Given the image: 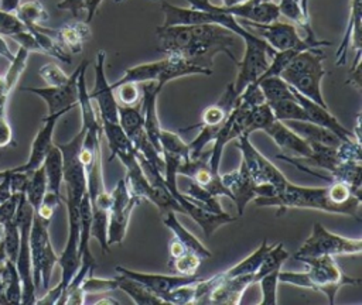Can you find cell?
I'll use <instances>...</instances> for the list:
<instances>
[{
	"instance_id": "obj_1",
	"label": "cell",
	"mask_w": 362,
	"mask_h": 305,
	"mask_svg": "<svg viewBox=\"0 0 362 305\" xmlns=\"http://www.w3.org/2000/svg\"><path fill=\"white\" fill-rule=\"evenodd\" d=\"M157 35L161 52L181 56L195 65L211 69L214 56L219 52L226 54L235 65L238 62L232 47L239 37L219 24L157 27Z\"/></svg>"
},
{
	"instance_id": "obj_2",
	"label": "cell",
	"mask_w": 362,
	"mask_h": 305,
	"mask_svg": "<svg viewBox=\"0 0 362 305\" xmlns=\"http://www.w3.org/2000/svg\"><path fill=\"white\" fill-rule=\"evenodd\" d=\"M256 206H274L279 209L277 215L287 209H315L328 213L346 215L356 220L359 217L361 196L354 193L351 186L342 181H331L325 188L300 186L290 181L283 191L269 198H255Z\"/></svg>"
},
{
	"instance_id": "obj_3",
	"label": "cell",
	"mask_w": 362,
	"mask_h": 305,
	"mask_svg": "<svg viewBox=\"0 0 362 305\" xmlns=\"http://www.w3.org/2000/svg\"><path fill=\"white\" fill-rule=\"evenodd\" d=\"M298 261H303L308 268L298 273L280 270L279 284H290L305 289L320 291L328 298L331 305L334 304L335 295L341 289V287L361 282V278L344 274L332 256L308 257Z\"/></svg>"
},
{
	"instance_id": "obj_4",
	"label": "cell",
	"mask_w": 362,
	"mask_h": 305,
	"mask_svg": "<svg viewBox=\"0 0 362 305\" xmlns=\"http://www.w3.org/2000/svg\"><path fill=\"white\" fill-rule=\"evenodd\" d=\"M322 59L324 54L320 48L300 51L280 73V78L300 95L328 107L321 92V80L327 75Z\"/></svg>"
},
{
	"instance_id": "obj_5",
	"label": "cell",
	"mask_w": 362,
	"mask_h": 305,
	"mask_svg": "<svg viewBox=\"0 0 362 305\" xmlns=\"http://www.w3.org/2000/svg\"><path fill=\"white\" fill-rule=\"evenodd\" d=\"M188 75H212V69L195 65L181 56L167 55L165 58L154 62L140 64L132 68H127L120 79L110 83L112 89L116 86L133 82V83H144V82H158L160 85H165L170 80H174L181 76Z\"/></svg>"
},
{
	"instance_id": "obj_6",
	"label": "cell",
	"mask_w": 362,
	"mask_h": 305,
	"mask_svg": "<svg viewBox=\"0 0 362 305\" xmlns=\"http://www.w3.org/2000/svg\"><path fill=\"white\" fill-rule=\"evenodd\" d=\"M33 217H34V209L28 203L23 192L14 215V220L20 232V246H18L16 267L21 278V288H23L21 304L24 305H31V304H35L37 301V297H35L37 288L33 280L31 253H30V230H31Z\"/></svg>"
},
{
	"instance_id": "obj_7",
	"label": "cell",
	"mask_w": 362,
	"mask_h": 305,
	"mask_svg": "<svg viewBox=\"0 0 362 305\" xmlns=\"http://www.w3.org/2000/svg\"><path fill=\"white\" fill-rule=\"evenodd\" d=\"M49 222L41 219L34 213L31 230H30V253H31V270L35 288L40 285L47 291L49 288L51 274L58 264V256L54 251L48 233Z\"/></svg>"
},
{
	"instance_id": "obj_8",
	"label": "cell",
	"mask_w": 362,
	"mask_h": 305,
	"mask_svg": "<svg viewBox=\"0 0 362 305\" xmlns=\"http://www.w3.org/2000/svg\"><path fill=\"white\" fill-rule=\"evenodd\" d=\"M362 253V240L349 239L327 230L321 223L313 225L311 234L294 253L296 260L318 256H359Z\"/></svg>"
},
{
	"instance_id": "obj_9",
	"label": "cell",
	"mask_w": 362,
	"mask_h": 305,
	"mask_svg": "<svg viewBox=\"0 0 362 305\" xmlns=\"http://www.w3.org/2000/svg\"><path fill=\"white\" fill-rule=\"evenodd\" d=\"M86 130L81 127L79 133L68 143H55L62 154L64 184L66 186V199L69 205L79 206L82 196L86 193V169L81 158Z\"/></svg>"
},
{
	"instance_id": "obj_10",
	"label": "cell",
	"mask_w": 362,
	"mask_h": 305,
	"mask_svg": "<svg viewBox=\"0 0 362 305\" xmlns=\"http://www.w3.org/2000/svg\"><path fill=\"white\" fill-rule=\"evenodd\" d=\"M236 92L233 88V83H229L225 89V92L222 93V96L219 97V100L211 106H208L201 116V121L194 126V127H199V133L198 136L192 140V143H189V158H197L198 155H201L204 145L211 143L216 133L219 131V128L222 127V124L225 123V120L228 119L229 113L232 112L235 102H236Z\"/></svg>"
},
{
	"instance_id": "obj_11",
	"label": "cell",
	"mask_w": 362,
	"mask_h": 305,
	"mask_svg": "<svg viewBox=\"0 0 362 305\" xmlns=\"http://www.w3.org/2000/svg\"><path fill=\"white\" fill-rule=\"evenodd\" d=\"M235 147L242 152V164L256 184H269L276 189V193L284 189L288 179L250 143L247 134L239 136Z\"/></svg>"
},
{
	"instance_id": "obj_12",
	"label": "cell",
	"mask_w": 362,
	"mask_h": 305,
	"mask_svg": "<svg viewBox=\"0 0 362 305\" xmlns=\"http://www.w3.org/2000/svg\"><path fill=\"white\" fill-rule=\"evenodd\" d=\"M112 195V205L107 216V244H120L126 236L129 220L133 209L143 201L139 196L133 195L124 178L119 179Z\"/></svg>"
},
{
	"instance_id": "obj_13",
	"label": "cell",
	"mask_w": 362,
	"mask_h": 305,
	"mask_svg": "<svg viewBox=\"0 0 362 305\" xmlns=\"http://www.w3.org/2000/svg\"><path fill=\"white\" fill-rule=\"evenodd\" d=\"M274 52L276 51L260 37L256 41L245 42L243 56L236 62L238 76L233 82L236 95H239L246 85L256 82L260 78V75L269 66V58Z\"/></svg>"
},
{
	"instance_id": "obj_14",
	"label": "cell",
	"mask_w": 362,
	"mask_h": 305,
	"mask_svg": "<svg viewBox=\"0 0 362 305\" xmlns=\"http://www.w3.org/2000/svg\"><path fill=\"white\" fill-rule=\"evenodd\" d=\"M221 179L223 185L229 189L232 201L238 208L239 216L243 215L246 205L255 198H269L276 195V189L272 185L256 184L242 162L238 169L221 174Z\"/></svg>"
},
{
	"instance_id": "obj_15",
	"label": "cell",
	"mask_w": 362,
	"mask_h": 305,
	"mask_svg": "<svg viewBox=\"0 0 362 305\" xmlns=\"http://www.w3.org/2000/svg\"><path fill=\"white\" fill-rule=\"evenodd\" d=\"M243 27H249L250 30L256 31L260 38H263L274 51H284V49H313V47L298 34V30L294 24L283 23L280 20L260 24L247 20H242L240 23Z\"/></svg>"
},
{
	"instance_id": "obj_16",
	"label": "cell",
	"mask_w": 362,
	"mask_h": 305,
	"mask_svg": "<svg viewBox=\"0 0 362 305\" xmlns=\"http://www.w3.org/2000/svg\"><path fill=\"white\" fill-rule=\"evenodd\" d=\"M82 68V62L69 75L66 83L61 86H47V88H21L23 92H30L40 96L48 107L47 114L54 113H68L78 106V76Z\"/></svg>"
},
{
	"instance_id": "obj_17",
	"label": "cell",
	"mask_w": 362,
	"mask_h": 305,
	"mask_svg": "<svg viewBox=\"0 0 362 305\" xmlns=\"http://www.w3.org/2000/svg\"><path fill=\"white\" fill-rule=\"evenodd\" d=\"M105 59H106L105 51L99 49L96 54V62H95V85L92 92L89 93V97L95 100L98 104L99 120L119 123V116H117L119 103L116 100L115 90L107 82V78L105 73Z\"/></svg>"
},
{
	"instance_id": "obj_18",
	"label": "cell",
	"mask_w": 362,
	"mask_h": 305,
	"mask_svg": "<svg viewBox=\"0 0 362 305\" xmlns=\"http://www.w3.org/2000/svg\"><path fill=\"white\" fill-rule=\"evenodd\" d=\"M264 133L273 138V141L277 144V147H280L281 151L284 152V155H287V157L308 161L314 154L311 143L307 141L300 134H297L294 130H291L283 121L274 120L264 130Z\"/></svg>"
},
{
	"instance_id": "obj_19",
	"label": "cell",
	"mask_w": 362,
	"mask_h": 305,
	"mask_svg": "<svg viewBox=\"0 0 362 305\" xmlns=\"http://www.w3.org/2000/svg\"><path fill=\"white\" fill-rule=\"evenodd\" d=\"M141 97H140V110L143 116V126L144 131L151 141V144L156 147L158 152H161L160 147V133H161V126L158 121V114H157V97L164 88L158 82H144L141 83Z\"/></svg>"
},
{
	"instance_id": "obj_20",
	"label": "cell",
	"mask_w": 362,
	"mask_h": 305,
	"mask_svg": "<svg viewBox=\"0 0 362 305\" xmlns=\"http://www.w3.org/2000/svg\"><path fill=\"white\" fill-rule=\"evenodd\" d=\"M116 273L122 274L124 277H129L132 280H136L146 285L150 291H153L157 297L160 294L173 291L175 288H180L182 285L194 284L201 280V277L197 275H182V274H175V275H168V274H153V273H140L134 270H129L126 267L117 265Z\"/></svg>"
},
{
	"instance_id": "obj_21",
	"label": "cell",
	"mask_w": 362,
	"mask_h": 305,
	"mask_svg": "<svg viewBox=\"0 0 362 305\" xmlns=\"http://www.w3.org/2000/svg\"><path fill=\"white\" fill-rule=\"evenodd\" d=\"M168 191L173 193V196L181 205V208L184 210V215L194 219L199 225V227L204 230L206 237H211L214 234V232L216 229H219L221 226L235 220V217H232L225 210L221 212V213H216V212H211V210H206L204 208H199L198 205L192 203L184 193H181L178 186H171V188H168Z\"/></svg>"
},
{
	"instance_id": "obj_22",
	"label": "cell",
	"mask_w": 362,
	"mask_h": 305,
	"mask_svg": "<svg viewBox=\"0 0 362 305\" xmlns=\"http://www.w3.org/2000/svg\"><path fill=\"white\" fill-rule=\"evenodd\" d=\"M65 113H54V114H47L42 119L44 126L38 130V133L35 134L33 144H31V150H30V157L27 160L25 164L13 168L14 171H20V172H25L30 174L34 169H37L38 167L42 165L48 151L51 150V147L54 145L52 143V134H54V128L55 124L58 121L59 117H62Z\"/></svg>"
},
{
	"instance_id": "obj_23",
	"label": "cell",
	"mask_w": 362,
	"mask_h": 305,
	"mask_svg": "<svg viewBox=\"0 0 362 305\" xmlns=\"http://www.w3.org/2000/svg\"><path fill=\"white\" fill-rule=\"evenodd\" d=\"M291 92H293L294 97L297 99V102L301 104V107H303V110H304V113L307 116V121H311V123H314L317 126L328 128L329 131L337 134L342 141H349V140L358 138L352 131L346 130L339 123V120L335 116H332L329 113L328 107H324V106H321V104L307 99L305 96H303L298 92H296L293 88H291ZM358 140H361V138H358Z\"/></svg>"
},
{
	"instance_id": "obj_24",
	"label": "cell",
	"mask_w": 362,
	"mask_h": 305,
	"mask_svg": "<svg viewBox=\"0 0 362 305\" xmlns=\"http://www.w3.org/2000/svg\"><path fill=\"white\" fill-rule=\"evenodd\" d=\"M253 284V275H236V277H223L221 273L219 284L209 292L205 304L214 305H238L240 304L242 295L246 288Z\"/></svg>"
},
{
	"instance_id": "obj_25",
	"label": "cell",
	"mask_w": 362,
	"mask_h": 305,
	"mask_svg": "<svg viewBox=\"0 0 362 305\" xmlns=\"http://www.w3.org/2000/svg\"><path fill=\"white\" fill-rule=\"evenodd\" d=\"M361 0H351L349 18L345 27L342 41L335 52V65L342 66L346 62L349 48L362 51V23H361Z\"/></svg>"
},
{
	"instance_id": "obj_26",
	"label": "cell",
	"mask_w": 362,
	"mask_h": 305,
	"mask_svg": "<svg viewBox=\"0 0 362 305\" xmlns=\"http://www.w3.org/2000/svg\"><path fill=\"white\" fill-rule=\"evenodd\" d=\"M52 37L69 54H79L83 42L90 37V28L86 21H74L52 30Z\"/></svg>"
},
{
	"instance_id": "obj_27",
	"label": "cell",
	"mask_w": 362,
	"mask_h": 305,
	"mask_svg": "<svg viewBox=\"0 0 362 305\" xmlns=\"http://www.w3.org/2000/svg\"><path fill=\"white\" fill-rule=\"evenodd\" d=\"M163 223L173 232V237H175L188 251L199 256L202 260L211 258L212 253L191 232H188L181 225V222L177 219L175 212L173 210L165 212V215L163 216Z\"/></svg>"
},
{
	"instance_id": "obj_28",
	"label": "cell",
	"mask_w": 362,
	"mask_h": 305,
	"mask_svg": "<svg viewBox=\"0 0 362 305\" xmlns=\"http://www.w3.org/2000/svg\"><path fill=\"white\" fill-rule=\"evenodd\" d=\"M283 123H286L291 130H294L297 134H300L310 143H317V144H322L327 147H338L342 143V140L337 134H334L328 128L317 126L311 121L290 120V121H283Z\"/></svg>"
},
{
	"instance_id": "obj_29",
	"label": "cell",
	"mask_w": 362,
	"mask_h": 305,
	"mask_svg": "<svg viewBox=\"0 0 362 305\" xmlns=\"http://www.w3.org/2000/svg\"><path fill=\"white\" fill-rule=\"evenodd\" d=\"M99 121L102 126V136L106 138L107 145L112 152V155L109 157V161L136 150L133 143L126 136V133L123 131V128L120 127L119 123L106 121V120H99Z\"/></svg>"
},
{
	"instance_id": "obj_30",
	"label": "cell",
	"mask_w": 362,
	"mask_h": 305,
	"mask_svg": "<svg viewBox=\"0 0 362 305\" xmlns=\"http://www.w3.org/2000/svg\"><path fill=\"white\" fill-rule=\"evenodd\" d=\"M45 178H47V191L61 196V185L64 182V169H62V154L57 144L51 147L44 162H42Z\"/></svg>"
},
{
	"instance_id": "obj_31",
	"label": "cell",
	"mask_w": 362,
	"mask_h": 305,
	"mask_svg": "<svg viewBox=\"0 0 362 305\" xmlns=\"http://www.w3.org/2000/svg\"><path fill=\"white\" fill-rule=\"evenodd\" d=\"M116 280H117V289L124 291L132 298V301L134 304H137V305H160V304H163V301L141 282L132 280L129 277H124L122 274H119L116 277Z\"/></svg>"
},
{
	"instance_id": "obj_32",
	"label": "cell",
	"mask_w": 362,
	"mask_h": 305,
	"mask_svg": "<svg viewBox=\"0 0 362 305\" xmlns=\"http://www.w3.org/2000/svg\"><path fill=\"white\" fill-rule=\"evenodd\" d=\"M117 116H119V124L126 133V136L133 141L139 134L144 131L143 126V116L139 106H122L117 107Z\"/></svg>"
},
{
	"instance_id": "obj_33",
	"label": "cell",
	"mask_w": 362,
	"mask_h": 305,
	"mask_svg": "<svg viewBox=\"0 0 362 305\" xmlns=\"http://www.w3.org/2000/svg\"><path fill=\"white\" fill-rule=\"evenodd\" d=\"M270 247H272V244H269L267 240H263L262 244L252 254H249L240 263H238V264L232 265L230 268L222 271L223 277H236V275H246V274L255 275V273L257 271L263 257L266 256V253L269 251Z\"/></svg>"
},
{
	"instance_id": "obj_34",
	"label": "cell",
	"mask_w": 362,
	"mask_h": 305,
	"mask_svg": "<svg viewBox=\"0 0 362 305\" xmlns=\"http://www.w3.org/2000/svg\"><path fill=\"white\" fill-rule=\"evenodd\" d=\"M45 192H47V178H45L44 167L41 165L28 174L27 182L24 186V196L28 201V203L33 206L34 212L38 209Z\"/></svg>"
},
{
	"instance_id": "obj_35",
	"label": "cell",
	"mask_w": 362,
	"mask_h": 305,
	"mask_svg": "<svg viewBox=\"0 0 362 305\" xmlns=\"http://www.w3.org/2000/svg\"><path fill=\"white\" fill-rule=\"evenodd\" d=\"M257 83L263 92L266 103L294 97L290 85L284 82L280 76H264L257 79Z\"/></svg>"
},
{
	"instance_id": "obj_36",
	"label": "cell",
	"mask_w": 362,
	"mask_h": 305,
	"mask_svg": "<svg viewBox=\"0 0 362 305\" xmlns=\"http://www.w3.org/2000/svg\"><path fill=\"white\" fill-rule=\"evenodd\" d=\"M267 104H269L274 119L279 121H290V120L307 121V116L296 97L281 99V100L267 103Z\"/></svg>"
},
{
	"instance_id": "obj_37",
	"label": "cell",
	"mask_w": 362,
	"mask_h": 305,
	"mask_svg": "<svg viewBox=\"0 0 362 305\" xmlns=\"http://www.w3.org/2000/svg\"><path fill=\"white\" fill-rule=\"evenodd\" d=\"M288 253L283 249V244L281 243H276V244H272V247L269 249V251L266 253V256L263 257L257 271L253 275V284H256L263 275H266L267 273L273 271V270H277V268H281L283 263L288 258Z\"/></svg>"
},
{
	"instance_id": "obj_38",
	"label": "cell",
	"mask_w": 362,
	"mask_h": 305,
	"mask_svg": "<svg viewBox=\"0 0 362 305\" xmlns=\"http://www.w3.org/2000/svg\"><path fill=\"white\" fill-rule=\"evenodd\" d=\"M14 14L20 18V21L27 28H34L48 20V13H47L45 7L40 1H35V0L20 4Z\"/></svg>"
},
{
	"instance_id": "obj_39",
	"label": "cell",
	"mask_w": 362,
	"mask_h": 305,
	"mask_svg": "<svg viewBox=\"0 0 362 305\" xmlns=\"http://www.w3.org/2000/svg\"><path fill=\"white\" fill-rule=\"evenodd\" d=\"M184 195H185L192 203L198 205L199 208H204V209H206V210L216 212V213L223 212L218 196L212 195L211 192H208L205 188L197 185L195 182H189V184L187 185V189H185V193H184Z\"/></svg>"
},
{
	"instance_id": "obj_40",
	"label": "cell",
	"mask_w": 362,
	"mask_h": 305,
	"mask_svg": "<svg viewBox=\"0 0 362 305\" xmlns=\"http://www.w3.org/2000/svg\"><path fill=\"white\" fill-rule=\"evenodd\" d=\"M3 278L6 282V291H4L6 302L13 304V305L21 304V291H23L21 278H20L16 264L10 260H6V265L3 270Z\"/></svg>"
},
{
	"instance_id": "obj_41",
	"label": "cell",
	"mask_w": 362,
	"mask_h": 305,
	"mask_svg": "<svg viewBox=\"0 0 362 305\" xmlns=\"http://www.w3.org/2000/svg\"><path fill=\"white\" fill-rule=\"evenodd\" d=\"M160 147H161V154L167 152V154L180 155L185 161L189 160V145L174 131L161 128Z\"/></svg>"
},
{
	"instance_id": "obj_42",
	"label": "cell",
	"mask_w": 362,
	"mask_h": 305,
	"mask_svg": "<svg viewBox=\"0 0 362 305\" xmlns=\"http://www.w3.org/2000/svg\"><path fill=\"white\" fill-rule=\"evenodd\" d=\"M28 55L30 52L20 47L18 51L14 54V58L10 61V66H8V71L6 72V75L3 76L4 78V82H6V88L7 90L11 93L13 89L16 88L20 76L23 75L25 66H27V61H28Z\"/></svg>"
},
{
	"instance_id": "obj_43",
	"label": "cell",
	"mask_w": 362,
	"mask_h": 305,
	"mask_svg": "<svg viewBox=\"0 0 362 305\" xmlns=\"http://www.w3.org/2000/svg\"><path fill=\"white\" fill-rule=\"evenodd\" d=\"M274 116L269 107L267 103L255 106L250 109L249 112V117H247V126H246V134H250L253 131L257 130H266L273 121H274Z\"/></svg>"
},
{
	"instance_id": "obj_44",
	"label": "cell",
	"mask_w": 362,
	"mask_h": 305,
	"mask_svg": "<svg viewBox=\"0 0 362 305\" xmlns=\"http://www.w3.org/2000/svg\"><path fill=\"white\" fill-rule=\"evenodd\" d=\"M3 249L6 253V258L13 261L16 264L17 254H18V246H20V232L17 227L16 220L4 223V237H3Z\"/></svg>"
},
{
	"instance_id": "obj_45",
	"label": "cell",
	"mask_w": 362,
	"mask_h": 305,
	"mask_svg": "<svg viewBox=\"0 0 362 305\" xmlns=\"http://www.w3.org/2000/svg\"><path fill=\"white\" fill-rule=\"evenodd\" d=\"M281 268L273 270L263 275L257 282L262 289V305H276L277 304V285H279V273Z\"/></svg>"
},
{
	"instance_id": "obj_46",
	"label": "cell",
	"mask_w": 362,
	"mask_h": 305,
	"mask_svg": "<svg viewBox=\"0 0 362 305\" xmlns=\"http://www.w3.org/2000/svg\"><path fill=\"white\" fill-rule=\"evenodd\" d=\"M300 52L298 49H284V51H276L270 56V62L267 69L260 75V78L264 76H280V73L286 69V66L290 64V61L296 56V54ZM259 78V79H260Z\"/></svg>"
},
{
	"instance_id": "obj_47",
	"label": "cell",
	"mask_w": 362,
	"mask_h": 305,
	"mask_svg": "<svg viewBox=\"0 0 362 305\" xmlns=\"http://www.w3.org/2000/svg\"><path fill=\"white\" fill-rule=\"evenodd\" d=\"M81 289L86 294H99V292H109L117 289V280L116 278H96L93 273H89L83 281L81 282Z\"/></svg>"
},
{
	"instance_id": "obj_48",
	"label": "cell",
	"mask_w": 362,
	"mask_h": 305,
	"mask_svg": "<svg viewBox=\"0 0 362 305\" xmlns=\"http://www.w3.org/2000/svg\"><path fill=\"white\" fill-rule=\"evenodd\" d=\"M201 263H202V258L191 251H187L173 260H168V264L174 267L175 273L182 275H195Z\"/></svg>"
},
{
	"instance_id": "obj_49",
	"label": "cell",
	"mask_w": 362,
	"mask_h": 305,
	"mask_svg": "<svg viewBox=\"0 0 362 305\" xmlns=\"http://www.w3.org/2000/svg\"><path fill=\"white\" fill-rule=\"evenodd\" d=\"M40 76L48 86H61L68 82L69 75H66L57 64H45L38 71Z\"/></svg>"
},
{
	"instance_id": "obj_50",
	"label": "cell",
	"mask_w": 362,
	"mask_h": 305,
	"mask_svg": "<svg viewBox=\"0 0 362 305\" xmlns=\"http://www.w3.org/2000/svg\"><path fill=\"white\" fill-rule=\"evenodd\" d=\"M113 90H116V100L122 106H134L140 102V92L137 88V83L126 82L119 86H116Z\"/></svg>"
},
{
	"instance_id": "obj_51",
	"label": "cell",
	"mask_w": 362,
	"mask_h": 305,
	"mask_svg": "<svg viewBox=\"0 0 362 305\" xmlns=\"http://www.w3.org/2000/svg\"><path fill=\"white\" fill-rule=\"evenodd\" d=\"M27 27L20 21V18L14 13H7L0 10V35L11 37Z\"/></svg>"
},
{
	"instance_id": "obj_52",
	"label": "cell",
	"mask_w": 362,
	"mask_h": 305,
	"mask_svg": "<svg viewBox=\"0 0 362 305\" xmlns=\"http://www.w3.org/2000/svg\"><path fill=\"white\" fill-rule=\"evenodd\" d=\"M61 202H62L61 196L47 191L41 203H40V206H38V209L34 213L38 215L41 219H44L47 222H51V219H52L57 208L61 205Z\"/></svg>"
},
{
	"instance_id": "obj_53",
	"label": "cell",
	"mask_w": 362,
	"mask_h": 305,
	"mask_svg": "<svg viewBox=\"0 0 362 305\" xmlns=\"http://www.w3.org/2000/svg\"><path fill=\"white\" fill-rule=\"evenodd\" d=\"M21 195H23V192H11V195L0 203V222L1 223H7L14 219Z\"/></svg>"
},
{
	"instance_id": "obj_54",
	"label": "cell",
	"mask_w": 362,
	"mask_h": 305,
	"mask_svg": "<svg viewBox=\"0 0 362 305\" xmlns=\"http://www.w3.org/2000/svg\"><path fill=\"white\" fill-rule=\"evenodd\" d=\"M14 136H13V128L10 123L7 121L6 116L0 117V148L4 147H14Z\"/></svg>"
},
{
	"instance_id": "obj_55",
	"label": "cell",
	"mask_w": 362,
	"mask_h": 305,
	"mask_svg": "<svg viewBox=\"0 0 362 305\" xmlns=\"http://www.w3.org/2000/svg\"><path fill=\"white\" fill-rule=\"evenodd\" d=\"M355 52H356V55L354 59V65L349 71V78H348L346 83H351L361 92V89H362V79H361V54H362V51H355Z\"/></svg>"
},
{
	"instance_id": "obj_56",
	"label": "cell",
	"mask_w": 362,
	"mask_h": 305,
	"mask_svg": "<svg viewBox=\"0 0 362 305\" xmlns=\"http://www.w3.org/2000/svg\"><path fill=\"white\" fill-rule=\"evenodd\" d=\"M86 0H62L57 4L59 10H68L72 13L74 17H78L81 11L85 10Z\"/></svg>"
},
{
	"instance_id": "obj_57",
	"label": "cell",
	"mask_w": 362,
	"mask_h": 305,
	"mask_svg": "<svg viewBox=\"0 0 362 305\" xmlns=\"http://www.w3.org/2000/svg\"><path fill=\"white\" fill-rule=\"evenodd\" d=\"M20 6V0H0V10L7 13H16Z\"/></svg>"
},
{
	"instance_id": "obj_58",
	"label": "cell",
	"mask_w": 362,
	"mask_h": 305,
	"mask_svg": "<svg viewBox=\"0 0 362 305\" xmlns=\"http://www.w3.org/2000/svg\"><path fill=\"white\" fill-rule=\"evenodd\" d=\"M0 56L6 58L8 62L14 58V54L10 51L8 45L6 44V41L3 40V35H0Z\"/></svg>"
},
{
	"instance_id": "obj_59",
	"label": "cell",
	"mask_w": 362,
	"mask_h": 305,
	"mask_svg": "<svg viewBox=\"0 0 362 305\" xmlns=\"http://www.w3.org/2000/svg\"><path fill=\"white\" fill-rule=\"evenodd\" d=\"M6 253H4V249H3V243L0 241V275L3 274V270H4V265H6Z\"/></svg>"
},
{
	"instance_id": "obj_60",
	"label": "cell",
	"mask_w": 362,
	"mask_h": 305,
	"mask_svg": "<svg viewBox=\"0 0 362 305\" xmlns=\"http://www.w3.org/2000/svg\"><path fill=\"white\" fill-rule=\"evenodd\" d=\"M100 304H110V305H113V304H119V302L116 299H113V298H102V299L95 302V305H100Z\"/></svg>"
},
{
	"instance_id": "obj_61",
	"label": "cell",
	"mask_w": 362,
	"mask_h": 305,
	"mask_svg": "<svg viewBox=\"0 0 362 305\" xmlns=\"http://www.w3.org/2000/svg\"><path fill=\"white\" fill-rule=\"evenodd\" d=\"M6 102H7V97L0 96V117L6 116Z\"/></svg>"
},
{
	"instance_id": "obj_62",
	"label": "cell",
	"mask_w": 362,
	"mask_h": 305,
	"mask_svg": "<svg viewBox=\"0 0 362 305\" xmlns=\"http://www.w3.org/2000/svg\"><path fill=\"white\" fill-rule=\"evenodd\" d=\"M243 1H247V0H222L223 6H232V4H239V3H243Z\"/></svg>"
},
{
	"instance_id": "obj_63",
	"label": "cell",
	"mask_w": 362,
	"mask_h": 305,
	"mask_svg": "<svg viewBox=\"0 0 362 305\" xmlns=\"http://www.w3.org/2000/svg\"><path fill=\"white\" fill-rule=\"evenodd\" d=\"M3 237H4V223L0 222V241H3Z\"/></svg>"
},
{
	"instance_id": "obj_64",
	"label": "cell",
	"mask_w": 362,
	"mask_h": 305,
	"mask_svg": "<svg viewBox=\"0 0 362 305\" xmlns=\"http://www.w3.org/2000/svg\"><path fill=\"white\" fill-rule=\"evenodd\" d=\"M120 1H123V0H116V3H120Z\"/></svg>"
}]
</instances>
